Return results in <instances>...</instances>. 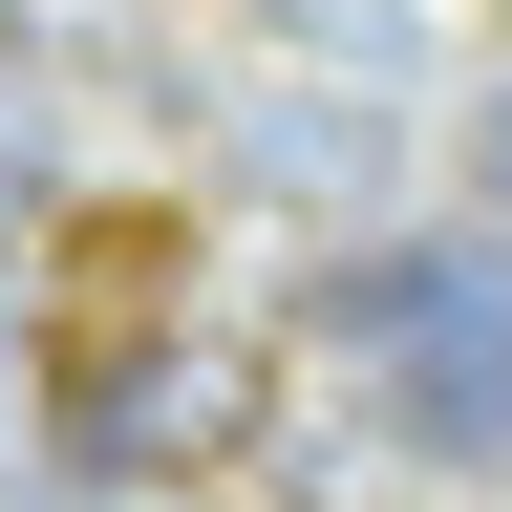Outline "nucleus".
<instances>
[{"mask_svg": "<svg viewBox=\"0 0 512 512\" xmlns=\"http://www.w3.org/2000/svg\"><path fill=\"white\" fill-rule=\"evenodd\" d=\"M470 171H491V214H512V86H491V107H470Z\"/></svg>", "mask_w": 512, "mask_h": 512, "instance_id": "3", "label": "nucleus"}, {"mask_svg": "<svg viewBox=\"0 0 512 512\" xmlns=\"http://www.w3.org/2000/svg\"><path fill=\"white\" fill-rule=\"evenodd\" d=\"M214 427H235V363L214 342H128L86 384V448H107V470H171V448H214Z\"/></svg>", "mask_w": 512, "mask_h": 512, "instance_id": "2", "label": "nucleus"}, {"mask_svg": "<svg viewBox=\"0 0 512 512\" xmlns=\"http://www.w3.org/2000/svg\"><path fill=\"white\" fill-rule=\"evenodd\" d=\"M363 342H384V406L448 470H512V256H363Z\"/></svg>", "mask_w": 512, "mask_h": 512, "instance_id": "1", "label": "nucleus"}]
</instances>
